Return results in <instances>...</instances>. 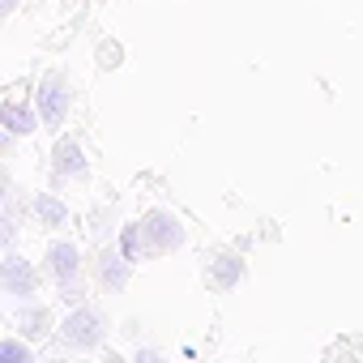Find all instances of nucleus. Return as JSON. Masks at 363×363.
Here are the masks:
<instances>
[{
  "instance_id": "obj_1",
  "label": "nucleus",
  "mask_w": 363,
  "mask_h": 363,
  "mask_svg": "<svg viewBox=\"0 0 363 363\" xmlns=\"http://www.w3.org/2000/svg\"><path fill=\"white\" fill-rule=\"evenodd\" d=\"M137 231H141V248H150L154 257H162V252H171V248L184 244V227H179V218H175L171 210H150V214H141Z\"/></svg>"
},
{
  "instance_id": "obj_2",
  "label": "nucleus",
  "mask_w": 363,
  "mask_h": 363,
  "mask_svg": "<svg viewBox=\"0 0 363 363\" xmlns=\"http://www.w3.org/2000/svg\"><path fill=\"white\" fill-rule=\"evenodd\" d=\"M39 120L48 124V128H60L65 124V116H69V107H73V90H69V77L65 73H48L43 82H39Z\"/></svg>"
},
{
  "instance_id": "obj_3",
  "label": "nucleus",
  "mask_w": 363,
  "mask_h": 363,
  "mask_svg": "<svg viewBox=\"0 0 363 363\" xmlns=\"http://www.w3.org/2000/svg\"><path fill=\"white\" fill-rule=\"evenodd\" d=\"M103 333H107V325H103V316L90 312V308H73V312L60 320V337H65V346H73V350H94V346L103 342Z\"/></svg>"
},
{
  "instance_id": "obj_4",
  "label": "nucleus",
  "mask_w": 363,
  "mask_h": 363,
  "mask_svg": "<svg viewBox=\"0 0 363 363\" xmlns=\"http://www.w3.org/2000/svg\"><path fill=\"white\" fill-rule=\"evenodd\" d=\"M0 291H5V295H18V299L39 295V274H35V265H30L26 257L9 252L5 261H0Z\"/></svg>"
},
{
  "instance_id": "obj_5",
  "label": "nucleus",
  "mask_w": 363,
  "mask_h": 363,
  "mask_svg": "<svg viewBox=\"0 0 363 363\" xmlns=\"http://www.w3.org/2000/svg\"><path fill=\"white\" fill-rule=\"evenodd\" d=\"M52 171H56L60 179H86V175H90L86 154H82V145H77L73 137H60V141H56V150H52Z\"/></svg>"
},
{
  "instance_id": "obj_6",
  "label": "nucleus",
  "mask_w": 363,
  "mask_h": 363,
  "mask_svg": "<svg viewBox=\"0 0 363 363\" xmlns=\"http://www.w3.org/2000/svg\"><path fill=\"white\" fill-rule=\"evenodd\" d=\"M43 120H39V111L30 107V103H22V99H5L0 103V128L5 133H13V137H26V133H35Z\"/></svg>"
},
{
  "instance_id": "obj_7",
  "label": "nucleus",
  "mask_w": 363,
  "mask_h": 363,
  "mask_svg": "<svg viewBox=\"0 0 363 363\" xmlns=\"http://www.w3.org/2000/svg\"><path fill=\"white\" fill-rule=\"evenodd\" d=\"M48 269H52V274H56V278L69 286V282L82 274V252H77L69 240H56V244L48 248Z\"/></svg>"
},
{
  "instance_id": "obj_8",
  "label": "nucleus",
  "mask_w": 363,
  "mask_h": 363,
  "mask_svg": "<svg viewBox=\"0 0 363 363\" xmlns=\"http://www.w3.org/2000/svg\"><path fill=\"white\" fill-rule=\"evenodd\" d=\"M128 269H133V261L120 252V244H116V248H107V252L99 257V282H103L107 291H124Z\"/></svg>"
},
{
  "instance_id": "obj_9",
  "label": "nucleus",
  "mask_w": 363,
  "mask_h": 363,
  "mask_svg": "<svg viewBox=\"0 0 363 363\" xmlns=\"http://www.w3.org/2000/svg\"><path fill=\"white\" fill-rule=\"evenodd\" d=\"M240 278H244V261L231 257V252H218L214 265H210V286L214 291H231V286H240Z\"/></svg>"
},
{
  "instance_id": "obj_10",
  "label": "nucleus",
  "mask_w": 363,
  "mask_h": 363,
  "mask_svg": "<svg viewBox=\"0 0 363 363\" xmlns=\"http://www.w3.org/2000/svg\"><path fill=\"white\" fill-rule=\"evenodd\" d=\"M30 214H35L43 227H65V223H69V206H65L56 193H39V197L30 201Z\"/></svg>"
},
{
  "instance_id": "obj_11",
  "label": "nucleus",
  "mask_w": 363,
  "mask_h": 363,
  "mask_svg": "<svg viewBox=\"0 0 363 363\" xmlns=\"http://www.w3.org/2000/svg\"><path fill=\"white\" fill-rule=\"evenodd\" d=\"M48 325H52V312L39 303V308H30V312H22V333L26 337H43L48 333Z\"/></svg>"
},
{
  "instance_id": "obj_12",
  "label": "nucleus",
  "mask_w": 363,
  "mask_h": 363,
  "mask_svg": "<svg viewBox=\"0 0 363 363\" xmlns=\"http://www.w3.org/2000/svg\"><path fill=\"white\" fill-rule=\"evenodd\" d=\"M30 346L26 342H0V363H26Z\"/></svg>"
},
{
  "instance_id": "obj_13",
  "label": "nucleus",
  "mask_w": 363,
  "mask_h": 363,
  "mask_svg": "<svg viewBox=\"0 0 363 363\" xmlns=\"http://www.w3.org/2000/svg\"><path fill=\"white\" fill-rule=\"evenodd\" d=\"M120 252H124L128 261H137V252H141V231H137V223L124 227V235H120Z\"/></svg>"
},
{
  "instance_id": "obj_14",
  "label": "nucleus",
  "mask_w": 363,
  "mask_h": 363,
  "mask_svg": "<svg viewBox=\"0 0 363 363\" xmlns=\"http://www.w3.org/2000/svg\"><path fill=\"white\" fill-rule=\"evenodd\" d=\"M18 240V227H13V218L9 214H0V248H9Z\"/></svg>"
},
{
  "instance_id": "obj_15",
  "label": "nucleus",
  "mask_w": 363,
  "mask_h": 363,
  "mask_svg": "<svg viewBox=\"0 0 363 363\" xmlns=\"http://www.w3.org/2000/svg\"><path fill=\"white\" fill-rule=\"evenodd\" d=\"M9 189H13V179H9V171H5V167H0V201L9 197Z\"/></svg>"
},
{
  "instance_id": "obj_16",
  "label": "nucleus",
  "mask_w": 363,
  "mask_h": 363,
  "mask_svg": "<svg viewBox=\"0 0 363 363\" xmlns=\"http://www.w3.org/2000/svg\"><path fill=\"white\" fill-rule=\"evenodd\" d=\"M13 9H18V0H0V22L13 18Z\"/></svg>"
}]
</instances>
